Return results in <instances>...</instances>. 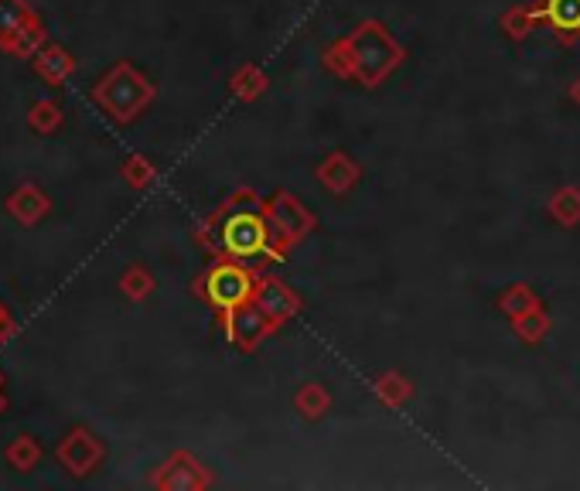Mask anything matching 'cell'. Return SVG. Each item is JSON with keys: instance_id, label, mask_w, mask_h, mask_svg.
Here are the masks:
<instances>
[{"instance_id": "cell-1", "label": "cell", "mask_w": 580, "mask_h": 491, "mask_svg": "<svg viewBox=\"0 0 580 491\" xmlns=\"http://www.w3.org/2000/svg\"><path fill=\"white\" fill-rule=\"evenodd\" d=\"M348 45V55H352V69L366 86H379L389 72L400 65L403 58V48L396 45L393 35L376 21H366L345 38Z\"/></svg>"}, {"instance_id": "cell-2", "label": "cell", "mask_w": 580, "mask_h": 491, "mask_svg": "<svg viewBox=\"0 0 580 491\" xmlns=\"http://www.w3.org/2000/svg\"><path fill=\"white\" fill-rule=\"evenodd\" d=\"M93 99L116 123H130L154 99V86H151V79L140 76L130 62H116L113 69L96 82Z\"/></svg>"}, {"instance_id": "cell-3", "label": "cell", "mask_w": 580, "mask_h": 491, "mask_svg": "<svg viewBox=\"0 0 580 491\" xmlns=\"http://www.w3.org/2000/svg\"><path fill=\"white\" fill-rule=\"evenodd\" d=\"M198 294L205 297L212 307H219V311H232V307L253 301L256 294V280L250 270H243V266L236 263H219L212 266L209 273H205V280L195 287Z\"/></svg>"}, {"instance_id": "cell-4", "label": "cell", "mask_w": 580, "mask_h": 491, "mask_svg": "<svg viewBox=\"0 0 580 491\" xmlns=\"http://www.w3.org/2000/svg\"><path fill=\"white\" fill-rule=\"evenodd\" d=\"M263 219H267V232H270V253H277V246H294L304 232H311L314 215L297 202L294 195L280 191L273 202L263 208Z\"/></svg>"}, {"instance_id": "cell-5", "label": "cell", "mask_w": 580, "mask_h": 491, "mask_svg": "<svg viewBox=\"0 0 580 491\" xmlns=\"http://www.w3.org/2000/svg\"><path fill=\"white\" fill-rule=\"evenodd\" d=\"M222 249L232 256H260L263 249H270V232L267 219L256 208L250 212H229V219L222 222Z\"/></svg>"}, {"instance_id": "cell-6", "label": "cell", "mask_w": 580, "mask_h": 491, "mask_svg": "<svg viewBox=\"0 0 580 491\" xmlns=\"http://www.w3.org/2000/svg\"><path fill=\"white\" fill-rule=\"evenodd\" d=\"M55 457L62 461V468L69 471L72 478H86V474H93L99 468V461H103V444H99L86 427H76L58 440Z\"/></svg>"}, {"instance_id": "cell-7", "label": "cell", "mask_w": 580, "mask_h": 491, "mask_svg": "<svg viewBox=\"0 0 580 491\" xmlns=\"http://www.w3.org/2000/svg\"><path fill=\"white\" fill-rule=\"evenodd\" d=\"M226 331L239 348H253L270 331V318L256 307V301H246L226 311Z\"/></svg>"}, {"instance_id": "cell-8", "label": "cell", "mask_w": 580, "mask_h": 491, "mask_svg": "<svg viewBox=\"0 0 580 491\" xmlns=\"http://www.w3.org/2000/svg\"><path fill=\"white\" fill-rule=\"evenodd\" d=\"M48 212H52V202L38 185H21L7 195V215L21 226H38Z\"/></svg>"}, {"instance_id": "cell-9", "label": "cell", "mask_w": 580, "mask_h": 491, "mask_svg": "<svg viewBox=\"0 0 580 491\" xmlns=\"http://www.w3.org/2000/svg\"><path fill=\"white\" fill-rule=\"evenodd\" d=\"M157 488H205L209 485V474L202 471V464L188 454H174L161 474L154 478Z\"/></svg>"}, {"instance_id": "cell-10", "label": "cell", "mask_w": 580, "mask_h": 491, "mask_svg": "<svg viewBox=\"0 0 580 491\" xmlns=\"http://www.w3.org/2000/svg\"><path fill=\"white\" fill-rule=\"evenodd\" d=\"M31 69H35L48 86H62V82L76 72V58L65 52L62 45H41L38 52L31 55Z\"/></svg>"}, {"instance_id": "cell-11", "label": "cell", "mask_w": 580, "mask_h": 491, "mask_svg": "<svg viewBox=\"0 0 580 491\" xmlns=\"http://www.w3.org/2000/svg\"><path fill=\"white\" fill-rule=\"evenodd\" d=\"M256 307H260L267 318L277 324V321H287L290 314L297 311V297L290 294L284 284H277V280H260L256 284V294H253Z\"/></svg>"}, {"instance_id": "cell-12", "label": "cell", "mask_w": 580, "mask_h": 491, "mask_svg": "<svg viewBox=\"0 0 580 491\" xmlns=\"http://www.w3.org/2000/svg\"><path fill=\"white\" fill-rule=\"evenodd\" d=\"M45 35H48L45 24H41L38 18H31V21H24L21 28L4 31V35H0V52H7L14 58H31L41 45H48Z\"/></svg>"}, {"instance_id": "cell-13", "label": "cell", "mask_w": 580, "mask_h": 491, "mask_svg": "<svg viewBox=\"0 0 580 491\" xmlns=\"http://www.w3.org/2000/svg\"><path fill=\"white\" fill-rule=\"evenodd\" d=\"M318 181L325 185L328 191H335V195H342L359 181V168H355L352 161H348L345 154H331L325 164L318 168Z\"/></svg>"}, {"instance_id": "cell-14", "label": "cell", "mask_w": 580, "mask_h": 491, "mask_svg": "<svg viewBox=\"0 0 580 491\" xmlns=\"http://www.w3.org/2000/svg\"><path fill=\"white\" fill-rule=\"evenodd\" d=\"M550 215L560 226H577L580 222V191L577 188H560L550 198Z\"/></svg>"}, {"instance_id": "cell-15", "label": "cell", "mask_w": 580, "mask_h": 491, "mask_svg": "<svg viewBox=\"0 0 580 491\" xmlns=\"http://www.w3.org/2000/svg\"><path fill=\"white\" fill-rule=\"evenodd\" d=\"M38 461H41V447L35 444V437L21 434L18 440H11V447H7V464H11V468L31 471Z\"/></svg>"}, {"instance_id": "cell-16", "label": "cell", "mask_w": 580, "mask_h": 491, "mask_svg": "<svg viewBox=\"0 0 580 491\" xmlns=\"http://www.w3.org/2000/svg\"><path fill=\"white\" fill-rule=\"evenodd\" d=\"M546 18L560 31H580V0H546Z\"/></svg>"}, {"instance_id": "cell-17", "label": "cell", "mask_w": 580, "mask_h": 491, "mask_svg": "<svg viewBox=\"0 0 580 491\" xmlns=\"http://www.w3.org/2000/svg\"><path fill=\"white\" fill-rule=\"evenodd\" d=\"M28 123L35 133H55L62 127V110H58V103H52V99H38L28 113Z\"/></svg>"}, {"instance_id": "cell-18", "label": "cell", "mask_w": 580, "mask_h": 491, "mask_svg": "<svg viewBox=\"0 0 580 491\" xmlns=\"http://www.w3.org/2000/svg\"><path fill=\"white\" fill-rule=\"evenodd\" d=\"M502 311L509 314L512 321L519 318V314H526V311H533V307H540V301H536V294L529 287H522V284H516V287H509L502 294Z\"/></svg>"}, {"instance_id": "cell-19", "label": "cell", "mask_w": 580, "mask_h": 491, "mask_svg": "<svg viewBox=\"0 0 580 491\" xmlns=\"http://www.w3.org/2000/svg\"><path fill=\"white\" fill-rule=\"evenodd\" d=\"M120 290L130 297V301H144V297L154 290V277L144 270V266H130V270L120 277Z\"/></svg>"}, {"instance_id": "cell-20", "label": "cell", "mask_w": 580, "mask_h": 491, "mask_svg": "<svg viewBox=\"0 0 580 491\" xmlns=\"http://www.w3.org/2000/svg\"><path fill=\"white\" fill-rule=\"evenodd\" d=\"M31 18H38V14L31 11L28 0H0V35L21 28V24L31 21Z\"/></svg>"}, {"instance_id": "cell-21", "label": "cell", "mask_w": 580, "mask_h": 491, "mask_svg": "<svg viewBox=\"0 0 580 491\" xmlns=\"http://www.w3.org/2000/svg\"><path fill=\"white\" fill-rule=\"evenodd\" d=\"M263 86H267V79H263V72L253 69V65H246V69H239L236 76H232V93L239 99H256L263 93Z\"/></svg>"}, {"instance_id": "cell-22", "label": "cell", "mask_w": 580, "mask_h": 491, "mask_svg": "<svg viewBox=\"0 0 580 491\" xmlns=\"http://www.w3.org/2000/svg\"><path fill=\"white\" fill-rule=\"evenodd\" d=\"M123 181H127L130 188H147L154 181V164L140 154H130L127 161H123Z\"/></svg>"}, {"instance_id": "cell-23", "label": "cell", "mask_w": 580, "mask_h": 491, "mask_svg": "<svg viewBox=\"0 0 580 491\" xmlns=\"http://www.w3.org/2000/svg\"><path fill=\"white\" fill-rule=\"evenodd\" d=\"M376 393H379V399H383V403H389V406H403L406 403V396L413 393V386L410 382H406L403 376H383L376 382Z\"/></svg>"}, {"instance_id": "cell-24", "label": "cell", "mask_w": 580, "mask_h": 491, "mask_svg": "<svg viewBox=\"0 0 580 491\" xmlns=\"http://www.w3.org/2000/svg\"><path fill=\"white\" fill-rule=\"evenodd\" d=\"M516 331H519L522 341H540L546 331H550V321H546V314L540 311V307H533V311H526L516 318Z\"/></svg>"}, {"instance_id": "cell-25", "label": "cell", "mask_w": 580, "mask_h": 491, "mask_svg": "<svg viewBox=\"0 0 580 491\" xmlns=\"http://www.w3.org/2000/svg\"><path fill=\"white\" fill-rule=\"evenodd\" d=\"M297 410L308 416V420H318V416L328 410V393L321 386H304L301 393H297Z\"/></svg>"}, {"instance_id": "cell-26", "label": "cell", "mask_w": 580, "mask_h": 491, "mask_svg": "<svg viewBox=\"0 0 580 491\" xmlns=\"http://www.w3.org/2000/svg\"><path fill=\"white\" fill-rule=\"evenodd\" d=\"M325 65L335 76H342V79H348V76H355V69H352V55H348V45L345 41H338L335 48H328L325 52Z\"/></svg>"}, {"instance_id": "cell-27", "label": "cell", "mask_w": 580, "mask_h": 491, "mask_svg": "<svg viewBox=\"0 0 580 491\" xmlns=\"http://www.w3.org/2000/svg\"><path fill=\"white\" fill-rule=\"evenodd\" d=\"M250 208H260V202H256L253 191H236V195L229 198L226 212H250Z\"/></svg>"}, {"instance_id": "cell-28", "label": "cell", "mask_w": 580, "mask_h": 491, "mask_svg": "<svg viewBox=\"0 0 580 491\" xmlns=\"http://www.w3.org/2000/svg\"><path fill=\"white\" fill-rule=\"evenodd\" d=\"M14 331H18V324H14L11 314H4V318H0V345H4V341H11Z\"/></svg>"}, {"instance_id": "cell-29", "label": "cell", "mask_w": 580, "mask_h": 491, "mask_svg": "<svg viewBox=\"0 0 580 491\" xmlns=\"http://www.w3.org/2000/svg\"><path fill=\"white\" fill-rule=\"evenodd\" d=\"M570 96H574V99H577V103H580V79L574 82V89H570Z\"/></svg>"}, {"instance_id": "cell-30", "label": "cell", "mask_w": 580, "mask_h": 491, "mask_svg": "<svg viewBox=\"0 0 580 491\" xmlns=\"http://www.w3.org/2000/svg\"><path fill=\"white\" fill-rule=\"evenodd\" d=\"M4 410H7V396L0 393V413H4Z\"/></svg>"}, {"instance_id": "cell-31", "label": "cell", "mask_w": 580, "mask_h": 491, "mask_svg": "<svg viewBox=\"0 0 580 491\" xmlns=\"http://www.w3.org/2000/svg\"><path fill=\"white\" fill-rule=\"evenodd\" d=\"M4 314H7V311H4V304H0V318H4Z\"/></svg>"}, {"instance_id": "cell-32", "label": "cell", "mask_w": 580, "mask_h": 491, "mask_svg": "<svg viewBox=\"0 0 580 491\" xmlns=\"http://www.w3.org/2000/svg\"><path fill=\"white\" fill-rule=\"evenodd\" d=\"M0 386H4V372H0Z\"/></svg>"}]
</instances>
